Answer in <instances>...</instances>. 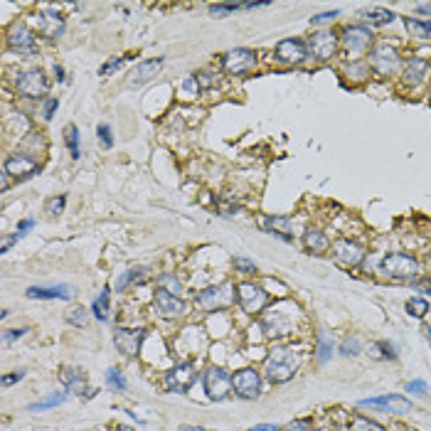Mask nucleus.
I'll use <instances>...</instances> for the list:
<instances>
[{
    "mask_svg": "<svg viewBox=\"0 0 431 431\" xmlns=\"http://www.w3.org/2000/svg\"><path fill=\"white\" fill-rule=\"evenodd\" d=\"M222 67L232 77L249 75L257 67V55H254V50H247V47H237V50H229L222 57Z\"/></svg>",
    "mask_w": 431,
    "mask_h": 431,
    "instance_id": "423d86ee",
    "label": "nucleus"
},
{
    "mask_svg": "<svg viewBox=\"0 0 431 431\" xmlns=\"http://www.w3.org/2000/svg\"><path fill=\"white\" fill-rule=\"evenodd\" d=\"M195 380H198V372H195L193 362H180V365H175L173 370L165 375V387H168L170 392L185 394V392H190V387L195 385Z\"/></svg>",
    "mask_w": 431,
    "mask_h": 431,
    "instance_id": "9d476101",
    "label": "nucleus"
},
{
    "mask_svg": "<svg viewBox=\"0 0 431 431\" xmlns=\"http://www.w3.org/2000/svg\"><path fill=\"white\" fill-rule=\"evenodd\" d=\"M340 352L342 355H357V352H360V337H345V340H342V345H340Z\"/></svg>",
    "mask_w": 431,
    "mask_h": 431,
    "instance_id": "58836bf2",
    "label": "nucleus"
},
{
    "mask_svg": "<svg viewBox=\"0 0 431 431\" xmlns=\"http://www.w3.org/2000/svg\"><path fill=\"white\" fill-rule=\"evenodd\" d=\"M333 257L345 266H360L365 259V249L352 239H335L333 242Z\"/></svg>",
    "mask_w": 431,
    "mask_h": 431,
    "instance_id": "2eb2a0df",
    "label": "nucleus"
},
{
    "mask_svg": "<svg viewBox=\"0 0 431 431\" xmlns=\"http://www.w3.org/2000/svg\"><path fill=\"white\" fill-rule=\"evenodd\" d=\"M426 340L431 342V328H426Z\"/></svg>",
    "mask_w": 431,
    "mask_h": 431,
    "instance_id": "e2e57ef3",
    "label": "nucleus"
},
{
    "mask_svg": "<svg viewBox=\"0 0 431 431\" xmlns=\"http://www.w3.org/2000/svg\"><path fill=\"white\" fill-rule=\"evenodd\" d=\"M429 70H431V65H429V60H424V57H411V62L406 65V70H404V84L406 86H419L421 82L429 77Z\"/></svg>",
    "mask_w": 431,
    "mask_h": 431,
    "instance_id": "5701e85b",
    "label": "nucleus"
},
{
    "mask_svg": "<svg viewBox=\"0 0 431 431\" xmlns=\"http://www.w3.org/2000/svg\"><path fill=\"white\" fill-rule=\"evenodd\" d=\"M370 355L380 357V360H394V350H392L387 342H375V345L370 347Z\"/></svg>",
    "mask_w": 431,
    "mask_h": 431,
    "instance_id": "72a5a7b5",
    "label": "nucleus"
},
{
    "mask_svg": "<svg viewBox=\"0 0 431 431\" xmlns=\"http://www.w3.org/2000/svg\"><path fill=\"white\" fill-rule=\"evenodd\" d=\"M262 326H264V330L274 337L288 335L293 328V313H283V308H271L269 313H264Z\"/></svg>",
    "mask_w": 431,
    "mask_h": 431,
    "instance_id": "4468645a",
    "label": "nucleus"
},
{
    "mask_svg": "<svg viewBox=\"0 0 431 431\" xmlns=\"http://www.w3.org/2000/svg\"><path fill=\"white\" fill-rule=\"evenodd\" d=\"M249 431H281V429H278L276 424H257V426H252Z\"/></svg>",
    "mask_w": 431,
    "mask_h": 431,
    "instance_id": "5fc2aeb1",
    "label": "nucleus"
},
{
    "mask_svg": "<svg viewBox=\"0 0 431 431\" xmlns=\"http://www.w3.org/2000/svg\"><path fill=\"white\" fill-rule=\"evenodd\" d=\"M160 67H163V60H160V57L139 62V65L134 67V72L129 75V86H141V84H146V82H150L158 75Z\"/></svg>",
    "mask_w": 431,
    "mask_h": 431,
    "instance_id": "412c9836",
    "label": "nucleus"
},
{
    "mask_svg": "<svg viewBox=\"0 0 431 431\" xmlns=\"http://www.w3.org/2000/svg\"><path fill=\"white\" fill-rule=\"evenodd\" d=\"M234 269L242 274H254L257 271V264L249 262V259H244V257H234Z\"/></svg>",
    "mask_w": 431,
    "mask_h": 431,
    "instance_id": "a19ab883",
    "label": "nucleus"
},
{
    "mask_svg": "<svg viewBox=\"0 0 431 431\" xmlns=\"http://www.w3.org/2000/svg\"><path fill=\"white\" fill-rule=\"evenodd\" d=\"M380 271L397 281H411L419 274V262L409 254H387L380 264Z\"/></svg>",
    "mask_w": 431,
    "mask_h": 431,
    "instance_id": "f03ea898",
    "label": "nucleus"
},
{
    "mask_svg": "<svg viewBox=\"0 0 431 431\" xmlns=\"http://www.w3.org/2000/svg\"><path fill=\"white\" fill-rule=\"evenodd\" d=\"M22 377H25V372H13V375H6L3 377V385H13V382H18V380H22Z\"/></svg>",
    "mask_w": 431,
    "mask_h": 431,
    "instance_id": "864d4df0",
    "label": "nucleus"
},
{
    "mask_svg": "<svg viewBox=\"0 0 431 431\" xmlns=\"http://www.w3.org/2000/svg\"><path fill=\"white\" fill-rule=\"evenodd\" d=\"M18 237H20V234H13L11 239H6V242H3V252H8V249H11V244L18 242Z\"/></svg>",
    "mask_w": 431,
    "mask_h": 431,
    "instance_id": "13d9d810",
    "label": "nucleus"
},
{
    "mask_svg": "<svg viewBox=\"0 0 431 431\" xmlns=\"http://www.w3.org/2000/svg\"><path fill=\"white\" fill-rule=\"evenodd\" d=\"M141 340H143V330H126V328H119L114 333V342L124 355H136L141 347Z\"/></svg>",
    "mask_w": 431,
    "mask_h": 431,
    "instance_id": "4be33fe9",
    "label": "nucleus"
},
{
    "mask_svg": "<svg viewBox=\"0 0 431 431\" xmlns=\"http://www.w3.org/2000/svg\"><path fill=\"white\" fill-rule=\"evenodd\" d=\"M370 70L375 72L377 77H392L397 70H399V52H397L392 45H387V42L372 47Z\"/></svg>",
    "mask_w": 431,
    "mask_h": 431,
    "instance_id": "20e7f679",
    "label": "nucleus"
},
{
    "mask_svg": "<svg viewBox=\"0 0 431 431\" xmlns=\"http://www.w3.org/2000/svg\"><path fill=\"white\" fill-rule=\"evenodd\" d=\"M237 301L247 313H262L269 301V293L262 286H257V283L244 281L237 286Z\"/></svg>",
    "mask_w": 431,
    "mask_h": 431,
    "instance_id": "6e6552de",
    "label": "nucleus"
},
{
    "mask_svg": "<svg viewBox=\"0 0 431 431\" xmlns=\"http://www.w3.org/2000/svg\"><path fill=\"white\" fill-rule=\"evenodd\" d=\"M40 170V165H37L35 158H30V155H11V158L6 160V175H11V178L15 180H25V178H32V175Z\"/></svg>",
    "mask_w": 431,
    "mask_h": 431,
    "instance_id": "a211bd4d",
    "label": "nucleus"
},
{
    "mask_svg": "<svg viewBox=\"0 0 431 431\" xmlns=\"http://www.w3.org/2000/svg\"><path fill=\"white\" fill-rule=\"evenodd\" d=\"M406 392H416V394H424L426 392V382L424 380H414L406 385Z\"/></svg>",
    "mask_w": 431,
    "mask_h": 431,
    "instance_id": "09e8293b",
    "label": "nucleus"
},
{
    "mask_svg": "<svg viewBox=\"0 0 431 431\" xmlns=\"http://www.w3.org/2000/svg\"><path fill=\"white\" fill-rule=\"evenodd\" d=\"M32 224H35V219H22L20 224H18V234H22V232H27V229L32 227Z\"/></svg>",
    "mask_w": 431,
    "mask_h": 431,
    "instance_id": "6e6d98bb",
    "label": "nucleus"
},
{
    "mask_svg": "<svg viewBox=\"0 0 431 431\" xmlns=\"http://www.w3.org/2000/svg\"><path fill=\"white\" fill-rule=\"evenodd\" d=\"M406 311H409V316H414V318H424L426 313H429V301H426V298H419V296L409 298V301H406Z\"/></svg>",
    "mask_w": 431,
    "mask_h": 431,
    "instance_id": "7c9ffc66",
    "label": "nucleus"
},
{
    "mask_svg": "<svg viewBox=\"0 0 431 431\" xmlns=\"http://www.w3.org/2000/svg\"><path fill=\"white\" fill-rule=\"evenodd\" d=\"M183 89H185V91H193V94H198V91H200L198 77H188V79L183 82Z\"/></svg>",
    "mask_w": 431,
    "mask_h": 431,
    "instance_id": "de8ad7c7",
    "label": "nucleus"
},
{
    "mask_svg": "<svg viewBox=\"0 0 431 431\" xmlns=\"http://www.w3.org/2000/svg\"><path fill=\"white\" fill-rule=\"evenodd\" d=\"M347 431H385V426L367 419V416H362V414H355V416H350Z\"/></svg>",
    "mask_w": 431,
    "mask_h": 431,
    "instance_id": "cd10ccee",
    "label": "nucleus"
},
{
    "mask_svg": "<svg viewBox=\"0 0 431 431\" xmlns=\"http://www.w3.org/2000/svg\"><path fill=\"white\" fill-rule=\"evenodd\" d=\"M155 311L163 318H180L185 313V303L180 296H173L168 291H158L155 293Z\"/></svg>",
    "mask_w": 431,
    "mask_h": 431,
    "instance_id": "aec40b11",
    "label": "nucleus"
},
{
    "mask_svg": "<svg viewBox=\"0 0 431 431\" xmlns=\"http://www.w3.org/2000/svg\"><path fill=\"white\" fill-rule=\"evenodd\" d=\"M232 283H222V286H214V288H205L202 293L198 296V303L205 308V311H222L232 303Z\"/></svg>",
    "mask_w": 431,
    "mask_h": 431,
    "instance_id": "9b49d317",
    "label": "nucleus"
},
{
    "mask_svg": "<svg viewBox=\"0 0 431 431\" xmlns=\"http://www.w3.org/2000/svg\"><path fill=\"white\" fill-rule=\"evenodd\" d=\"M126 60H129V57H119V60H109V62H106V65L99 70V75H101V77H109L114 70H119V67H124V62H126Z\"/></svg>",
    "mask_w": 431,
    "mask_h": 431,
    "instance_id": "79ce46f5",
    "label": "nucleus"
},
{
    "mask_svg": "<svg viewBox=\"0 0 431 431\" xmlns=\"http://www.w3.org/2000/svg\"><path fill=\"white\" fill-rule=\"evenodd\" d=\"M106 382H109L114 390L126 392V380H124V375H121V370H116V367H111V370L106 372Z\"/></svg>",
    "mask_w": 431,
    "mask_h": 431,
    "instance_id": "f704fd0d",
    "label": "nucleus"
},
{
    "mask_svg": "<svg viewBox=\"0 0 431 431\" xmlns=\"http://www.w3.org/2000/svg\"><path fill=\"white\" fill-rule=\"evenodd\" d=\"M62 401H65V394H57V392H55V394H50L45 401H37V404H32L30 409H32V411H42V409H50V406L62 404Z\"/></svg>",
    "mask_w": 431,
    "mask_h": 431,
    "instance_id": "e433bc0d",
    "label": "nucleus"
},
{
    "mask_svg": "<svg viewBox=\"0 0 431 431\" xmlns=\"http://www.w3.org/2000/svg\"><path fill=\"white\" fill-rule=\"evenodd\" d=\"M8 47L13 52H25V55H35L37 45H35V32L25 25V22H15V25L8 30Z\"/></svg>",
    "mask_w": 431,
    "mask_h": 431,
    "instance_id": "f8f14e48",
    "label": "nucleus"
},
{
    "mask_svg": "<svg viewBox=\"0 0 431 431\" xmlns=\"http://www.w3.org/2000/svg\"><path fill=\"white\" fill-rule=\"evenodd\" d=\"M35 25L42 37L55 40V37H60L62 32H65V18L57 15V13H52V11H40L35 15Z\"/></svg>",
    "mask_w": 431,
    "mask_h": 431,
    "instance_id": "6ab92c4d",
    "label": "nucleus"
},
{
    "mask_svg": "<svg viewBox=\"0 0 431 431\" xmlns=\"http://www.w3.org/2000/svg\"><path fill=\"white\" fill-rule=\"evenodd\" d=\"M119 431H131V429H126V426H121V429Z\"/></svg>",
    "mask_w": 431,
    "mask_h": 431,
    "instance_id": "0e129e2a",
    "label": "nucleus"
},
{
    "mask_svg": "<svg viewBox=\"0 0 431 431\" xmlns=\"http://www.w3.org/2000/svg\"><path fill=\"white\" fill-rule=\"evenodd\" d=\"M55 75H57V79H60V82H65V72H62V67H55Z\"/></svg>",
    "mask_w": 431,
    "mask_h": 431,
    "instance_id": "052dcab7",
    "label": "nucleus"
},
{
    "mask_svg": "<svg viewBox=\"0 0 431 431\" xmlns=\"http://www.w3.org/2000/svg\"><path fill=\"white\" fill-rule=\"evenodd\" d=\"M303 247H306L308 252H313V254L326 252V249H328L326 234H323L321 229H308V232L303 234Z\"/></svg>",
    "mask_w": 431,
    "mask_h": 431,
    "instance_id": "393cba45",
    "label": "nucleus"
},
{
    "mask_svg": "<svg viewBox=\"0 0 431 431\" xmlns=\"http://www.w3.org/2000/svg\"><path fill=\"white\" fill-rule=\"evenodd\" d=\"M202 385H205V392H207L210 399L222 401V399H227L229 392H232V375H229L227 370H222V367L212 365V367H207V372L202 375Z\"/></svg>",
    "mask_w": 431,
    "mask_h": 431,
    "instance_id": "7ed1b4c3",
    "label": "nucleus"
},
{
    "mask_svg": "<svg viewBox=\"0 0 431 431\" xmlns=\"http://www.w3.org/2000/svg\"><path fill=\"white\" fill-rule=\"evenodd\" d=\"M239 8H244V3H219V6H212V8H210V13H212V15H222V13H234V11H239Z\"/></svg>",
    "mask_w": 431,
    "mask_h": 431,
    "instance_id": "ea45409f",
    "label": "nucleus"
},
{
    "mask_svg": "<svg viewBox=\"0 0 431 431\" xmlns=\"http://www.w3.org/2000/svg\"><path fill=\"white\" fill-rule=\"evenodd\" d=\"M57 106H60V101H57V99H47V101H45V119H47V121H50L52 116H55Z\"/></svg>",
    "mask_w": 431,
    "mask_h": 431,
    "instance_id": "8fccbe9b",
    "label": "nucleus"
},
{
    "mask_svg": "<svg viewBox=\"0 0 431 431\" xmlns=\"http://www.w3.org/2000/svg\"><path fill=\"white\" fill-rule=\"evenodd\" d=\"M109 303H111V291L104 288V291L94 298V306H91V311H94V316L99 318V321H106V318H109Z\"/></svg>",
    "mask_w": 431,
    "mask_h": 431,
    "instance_id": "c85d7f7f",
    "label": "nucleus"
},
{
    "mask_svg": "<svg viewBox=\"0 0 431 431\" xmlns=\"http://www.w3.org/2000/svg\"><path fill=\"white\" fill-rule=\"evenodd\" d=\"M283 431H313V426L308 419H298V421H293L291 426H286Z\"/></svg>",
    "mask_w": 431,
    "mask_h": 431,
    "instance_id": "c03bdc74",
    "label": "nucleus"
},
{
    "mask_svg": "<svg viewBox=\"0 0 431 431\" xmlns=\"http://www.w3.org/2000/svg\"><path fill=\"white\" fill-rule=\"evenodd\" d=\"M180 431H207V429H200V426H183Z\"/></svg>",
    "mask_w": 431,
    "mask_h": 431,
    "instance_id": "680f3d73",
    "label": "nucleus"
},
{
    "mask_svg": "<svg viewBox=\"0 0 431 431\" xmlns=\"http://www.w3.org/2000/svg\"><path fill=\"white\" fill-rule=\"evenodd\" d=\"M25 328H20V330H11V333H8V340H15V337H22V335H25Z\"/></svg>",
    "mask_w": 431,
    "mask_h": 431,
    "instance_id": "4d7b16f0",
    "label": "nucleus"
},
{
    "mask_svg": "<svg viewBox=\"0 0 431 431\" xmlns=\"http://www.w3.org/2000/svg\"><path fill=\"white\" fill-rule=\"evenodd\" d=\"M99 139H101V143H104V148H111V143H114V141H111V129L106 124L99 126Z\"/></svg>",
    "mask_w": 431,
    "mask_h": 431,
    "instance_id": "a18cd8bd",
    "label": "nucleus"
},
{
    "mask_svg": "<svg viewBox=\"0 0 431 431\" xmlns=\"http://www.w3.org/2000/svg\"><path fill=\"white\" fill-rule=\"evenodd\" d=\"M158 286H160V291H168V293H173V296H180V291H183V286H180V281L173 276V274H163V276H158Z\"/></svg>",
    "mask_w": 431,
    "mask_h": 431,
    "instance_id": "2f4dec72",
    "label": "nucleus"
},
{
    "mask_svg": "<svg viewBox=\"0 0 431 431\" xmlns=\"http://www.w3.org/2000/svg\"><path fill=\"white\" fill-rule=\"evenodd\" d=\"M342 47H345V52L350 57H357L362 55V52L370 50L372 45V32L367 30V27L362 25H347L345 30H342Z\"/></svg>",
    "mask_w": 431,
    "mask_h": 431,
    "instance_id": "1a4fd4ad",
    "label": "nucleus"
},
{
    "mask_svg": "<svg viewBox=\"0 0 431 431\" xmlns=\"http://www.w3.org/2000/svg\"><path fill=\"white\" fill-rule=\"evenodd\" d=\"M330 355H333V340L328 337L326 330H321L318 333V360L326 362Z\"/></svg>",
    "mask_w": 431,
    "mask_h": 431,
    "instance_id": "473e14b6",
    "label": "nucleus"
},
{
    "mask_svg": "<svg viewBox=\"0 0 431 431\" xmlns=\"http://www.w3.org/2000/svg\"><path fill=\"white\" fill-rule=\"evenodd\" d=\"M65 195H60V198H55L50 205H47V210H50V214H62V210H65Z\"/></svg>",
    "mask_w": 431,
    "mask_h": 431,
    "instance_id": "37998d69",
    "label": "nucleus"
},
{
    "mask_svg": "<svg viewBox=\"0 0 431 431\" xmlns=\"http://www.w3.org/2000/svg\"><path fill=\"white\" fill-rule=\"evenodd\" d=\"M306 57H308L306 42L293 40V37H288V40H281L276 45V50H274V60L281 62V65H288V67L301 65Z\"/></svg>",
    "mask_w": 431,
    "mask_h": 431,
    "instance_id": "ddd939ff",
    "label": "nucleus"
},
{
    "mask_svg": "<svg viewBox=\"0 0 431 431\" xmlns=\"http://www.w3.org/2000/svg\"><path fill=\"white\" fill-rule=\"evenodd\" d=\"M232 390L239 399H254V397H259V392H262V377H259V372L252 370V367H244V370L232 375Z\"/></svg>",
    "mask_w": 431,
    "mask_h": 431,
    "instance_id": "0eeeda50",
    "label": "nucleus"
},
{
    "mask_svg": "<svg viewBox=\"0 0 431 431\" xmlns=\"http://www.w3.org/2000/svg\"><path fill=\"white\" fill-rule=\"evenodd\" d=\"M335 18H337V11H333V13H323V15L311 18V22L313 25H321V22H330V20H335Z\"/></svg>",
    "mask_w": 431,
    "mask_h": 431,
    "instance_id": "49530a36",
    "label": "nucleus"
},
{
    "mask_svg": "<svg viewBox=\"0 0 431 431\" xmlns=\"http://www.w3.org/2000/svg\"><path fill=\"white\" fill-rule=\"evenodd\" d=\"M360 18L365 22H372V25L377 27V25H390L397 15L392 11H385V8H372V11H362Z\"/></svg>",
    "mask_w": 431,
    "mask_h": 431,
    "instance_id": "a878e982",
    "label": "nucleus"
},
{
    "mask_svg": "<svg viewBox=\"0 0 431 431\" xmlns=\"http://www.w3.org/2000/svg\"><path fill=\"white\" fill-rule=\"evenodd\" d=\"M129 281H134V276H131V271H126V274H121V278L116 281V291H124L126 288V283Z\"/></svg>",
    "mask_w": 431,
    "mask_h": 431,
    "instance_id": "603ef678",
    "label": "nucleus"
},
{
    "mask_svg": "<svg viewBox=\"0 0 431 431\" xmlns=\"http://www.w3.org/2000/svg\"><path fill=\"white\" fill-rule=\"evenodd\" d=\"M308 50H311V55L316 57L318 62L330 60V57L335 55V50H337V37L333 35V32H328V30H321V32H316L311 40H308Z\"/></svg>",
    "mask_w": 431,
    "mask_h": 431,
    "instance_id": "dca6fc26",
    "label": "nucleus"
},
{
    "mask_svg": "<svg viewBox=\"0 0 431 431\" xmlns=\"http://www.w3.org/2000/svg\"><path fill=\"white\" fill-rule=\"evenodd\" d=\"M414 288H419V291L431 293V276H426V278H419V281H414Z\"/></svg>",
    "mask_w": 431,
    "mask_h": 431,
    "instance_id": "3c124183",
    "label": "nucleus"
},
{
    "mask_svg": "<svg viewBox=\"0 0 431 431\" xmlns=\"http://www.w3.org/2000/svg\"><path fill=\"white\" fill-rule=\"evenodd\" d=\"M404 27L416 40H431V20L424 22V20H416V18H404Z\"/></svg>",
    "mask_w": 431,
    "mask_h": 431,
    "instance_id": "bb28decb",
    "label": "nucleus"
},
{
    "mask_svg": "<svg viewBox=\"0 0 431 431\" xmlns=\"http://www.w3.org/2000/svg\"><path fill=\"white\" fill-rule=\"evenodd\" d=\"M67 323H72V326L84 328V326H86V311H84V308H82V306H77L75 311L67 313Z\"/></svg>",
    "mask_w": 431,
    "mask_h": 431,
    "instance_id": "4c0bfd02",
    "label": "nucleus"
},
{
    "mask_svg": "<svg viewBox=\"0 0 431 431\" xmlns=\"http://www.w3.org/2000/svg\"><path fill=\"white\" fill-rule=\"evenodd\" d=\"M298 362H301V357H298L296 352L281 347V350H274L271 355L266 357L264 372H266V377L274 382V385H283V382H288L293 375H296Z\"/></svg>",
    "mask_w": 431,
    "mask_h": 431,
    "instance_id": "f257e3e1",
    "label": "nucleus"
},
{
    "mask_svg": "<svg viewBox=\"0 0 431 431\" xmlns=\"http://www.w3.org/2000/svg\"><path fill=\"white\" fill-rule=\"evenodd\" d=\"M62 382H65L70 390H79V387H84V380H82V375H79V372H75V370H65V372H62Z\"/></svg>",
    "mask_w": 431,
    "mask_h": 431,
    "instance_id": "c9c22d12",
    "label": "nucleus"
},
{
    "mask_svg": "<svg viewBox=\"0 0 431 431\" xmlns=\"http://www.w3.org/2000/svg\"><path fill=\"white\" fill-rule=\"evenodd\" d=\"M15 89L25 99H42L50 89V82L42 75V70H25L15 77Z\"/></svg>",
    "mask_w": 431,
    "mask_h": 431,
    "instance_id": "39448f33",
    "label": "nucleus"
},
{
    "mask_svg": "<svg viewBox=\"0 0 431 431\" xmlns=\"http://www.w3.org/2000/svg\"><path fill=\"white\" fill-rule=\"evenodd\" d=\"M27 296L30 298H40V301H55V298H60V301H70L72 296H75V291H72V286H30L27 288Z\"/></svg>",
    "mask_w": 431,
    "mask_h": 431,
    "instance_id": "b1692460",
    "label": "nucleus"
},
{
    "mask_svg": "<svg viewBox=\"0 0 431 431\" xmlns=\"http://www.w3.org/2000/svg\"><path fill=\"white\" fill-rule=\"evenodd\" d=\"M416 11H419V13H426V15H431V6H416Z\"/></svg>",
    "mask_w": 431,
    "mask_h": 431,
    "instance_id": "bf43d9fd",
    "label": "nucleus"
},
{
    "mask_svg": "<svg viewBox=\"0 0 431 431\" xmlns=\"http://www.w3.org/2000/svg\"><path fill=\"white\" fill-rule=\"evenodd\" d=\"M313 431H321V429H313Z\"/></svg>",
    "mask_w": 431,
    "mask_h": 431,
    "instance_id": "69168bd1",
    "label": "nucleus"
},
{
    "mask_svg": "<svg viewBox=\"0 0 431 431\" xmlns=\"http://www.w3.org/2000/svg\"><path fill=\"white\" fill-rule=\"evenodd\" d=\"M360 406H375V409L390 411V414H406V411H411V401L399 394H385V397H372V399H362Z\"/></svg>",
    "mask_w": 431,
    "mask_h": 431,
    "instance_id": "f3484780",
    "label": "nucleus"
},
{
    "mask_svg": "<svg viewBox=\"0 0 431 431\" xmlns=\"http://www.w3.org/2000/svg\"><path fill=\"white\" fill-rule=\"evenodd\" d=\"M65 143L67 148H70L72 158H79L82 155V146H79V131H77V126H67L65 129Z\"/></svg>",
    "mask_w": 431,
    "mask_h": 431,
    "instance_id": "c756f323",
    "label": "nucleus"
}]
</instances>
